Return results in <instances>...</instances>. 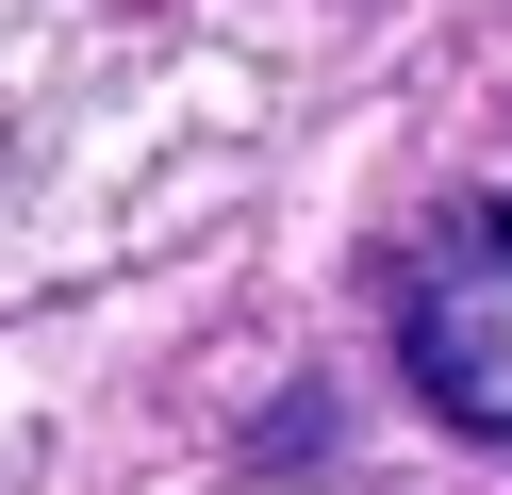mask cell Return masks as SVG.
Masks as SVG:
<instances>
[{"label": "cell", "instance_id": "6da1fadb", "mask_svg": "<svg viewBox=\"0 0 512 495\" xmlns=\"http://www.w3.org/2000/svg\"><path fill=\"white\" fill-rule=\"evenodd\" d=\"M397 380L430 396L463 446H512V182L463 198V215L397 264Z\"/></svg>", "mask_w": 512, "mask_h": 495}]
</instances>
